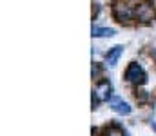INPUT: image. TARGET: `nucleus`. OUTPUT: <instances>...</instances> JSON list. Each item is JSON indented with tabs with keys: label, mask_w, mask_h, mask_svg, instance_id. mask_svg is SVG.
Here are the masks:
<instances>
[{
	"label": "nucleus",
	"mask_w": 156,
	"mask_h": 136,
	"mask_svg": "<svg viewBox=\"0 0 156 136\" xmlns=\"http://www.w3.org/2000/svg\"><path fill=\"white\" fill-rule=\"evenodd\" d=\"M125 80L131 82V84H134V85H142V84L147 82V75H145V71H144L142 65L131 64L127 67V71H125Z\"/></svg>",
	"instance_id": "nucleus-1"
},
{
	"label": "nucleus",
	"mask_w": 156,
	"mask_h": 136,
	"mask_svg": "<svg viewBox=\"0 0 156 136\" xmlns=\"http://www.w3.org/2000/svg\"><path fill=\"white\" fill-rule=\"evenodd\" d=\"M134 16H136L140 22H151V20H154V16H156L154 7H153L151 4L144 2V4H140V5L136 7V11H134Z\"/></svg>",
	"instance_id": "nucleus-2"
},
{
	"label": "nucleus",
	"mask_w": 156,
	"mask_h": 136,
	"mask_svg": "<svg viewBox=\"0 0 156 136\" xmlns=\"http://www.w3.org/2000/svg\"><path fill=\"white\" fill-rule=\"evenodd\" d=\"M113 15L118 22H129L133 16H134V11L131 9V5L127 4H115L113 7Z\"/></svg>",
	"instance_id": "nucleus-3"
},
{
	"label": "nucleus",
	"mask_w": 156,
	"mask_h": 136,
	"mask_svg": "<svg viewBox=\"0 0 156 136\" xmlns=\"http://www.w3.org/2000/svg\"><path fill=\"white\" fill-rule=\"evenodd\" d=\"M94 96H96L100 102L109 100V96H111V84H109V80H102V82L96 85V89H94Z\"/></svg>",
	"instance_id": "nucleus-4"
},
{
	"label": "nucleus",
	"mask_w": 156,
	"mask_h": 136,
	"mask_svg": "<svg viewBox=\"0 0 156 136\" xmlns=\"http://www.w3.org/2000/svg\"><path fill=\"white\" fill-rule=\"evenodd\" d=\"M111 107H113V111L118 113V114H131V111H133V107L127 103V102H123V100H120V98H111Z\"/></svg>",
	"instance_id": "nucleus-5"
},
{
	"label": "nucleus",
	"mask_w": 156,
	"mask_h": 136,
	"mask_svg": "<svg viewBox=\"0 0 156 136\" xmlns=\"http://www.w3.org/2000/svg\"><path fill=\"white\" fill-rule=\"evenodd\" d=\"M122 53H123V47H122V45H115V47L107 53L105 62H107L111 67H115V65L118 64V60H120V56H122Z\"/></svg>",
	"instance_id": "nucleus-6"
},
{
	"label": "nucleus",
	"mask_w": 156,
	"mask_h": 136,
	"mask_svg": "<svg viewBox=\"0 0 156 136\" xmlns=\"http://www.w3.org/2000/svg\"><path fill=\"white\" fill-rule=\"evenodd\" d=\"M115 35H116V31L111 27H93V37H96V38H109Z\"/></svg>",
	"instance_id": "nucleus-7"
},
{
	"label": "nucleus",
	"mask_w": 156,
	"mask_h": 136,
	"mask_svg": "<svg viewBox=\"0 0 156 136\" xmlns=\"http://www.w3.org/2000/svg\"><path fill=\"white\" fill-rule=\"evenodd\" d=\"M107 136H125V133H123V131H120L118 127H113V129H109V131H107Z\"/></svg>",
	"instance_id": "nucleus-8"
},
{
	"label": "nucleus",
	"mask_w": 156,
	"mask_h": 136,
	"mask_svg": "<svg viewBox=\"0 0 156 136\" xmlns=\"http://www.w3.org/2000/svg\"><path fill=\"white\" fill-rule=\"evenodd\" d=\"M151 127H153V129H154V131H156V124H154V122H153V124H151Z\"/></svg>",
	"instance_id": "nucleus-9"
}]
</instances>
